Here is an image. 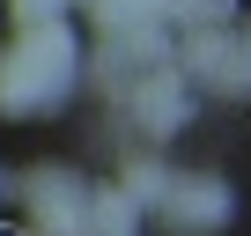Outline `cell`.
Here are the masks:
<instances>
[{
	"mask_svg": "<svg viewBox=\"0 0 251 236\" xmlns=\"http://www.w3.org/2000/svg\"><path fill=\"white\" fill-rule=\"evenodd\" d=\"M81 74V52H74V30L52 15V23H23L0 52V111L8 118H37L52 103H67Z\"/></svg>",
	"mask_w": 251,
	"mask_h": 236,
	"instance_id": "cell-1",
	"label": "cell"
},
{
	"mask_svg": "<svg viewBox=\"0 0 251 236\" xmlns=\"http://www.w3.org/2000/svg\"><path fill=\"white\" fill-rule=\"evenodd\" d=\"M81 214H89V185H81L74 170L45 163V170L23 177V221H30L37 236H81Z\"/></svg>",
	"mask_w": 251,
	"mask_h": 236,
	"instance_id": "cell-2",
	"label": "cell"
},
{
	"mask_svg": "<svg viewBox=\"0 0 251 236\" xmlns=\"http://www.w3.org/2000/svg\"><path fill=\"white\" fill-rule=\"evenodd\" d=\"M185 74H200V81L222 89V96H251V30L200 23L192 45H185Z\"/></svg>",
	"mask_w": 251,
	"mask_h": 236,
	"instance_id": "cell-3",
	"label": "cell"
},
{
	"mask_svg": "<svg viewBox=\"0 0 251 236\" xmlns=\"http://www.w3.org/2000/svg\"><path fill=\"white\" fill-rule=\"evenodd\" d=\"M126 96V111H133V126L148 133V141H170L177 126H185V111H192V89H185V67H148V74H133L118 89Z\"/></svg>",
	"mask_w": 251,
	"mask_h": 236,
	"instance_id": "cell-4",
	"label": "cell"
},
{
	"mask_svg": "<svg viewBox=\"0 0 251 236\" xmlns=\"http://www.w3.org/2000/svg\"><path fill=\"white\" fill-rule=\"evenodd\" d=\"M229 214H236V199H229L222 177H170L163 199H155V221L170 236H214Z\"/></svg>",
	"mask_w": 251,
	"mask_h": 236,
	"instance_id": "cell-5",
	"label": "cell"
},
{
	"mask_svg": "<svg viewBox=\"0 0 251 236\" xmlns=\"http://www.w3.org/2000/svg\"><path fill=\"white\" fill-rule=\"evenodd\" d=\"M163 59H170V45H163V23L103 30V74H111V89H126L133 74H148V67H163Z\"/></svg>",
	"mask_w": 251,
	"mask_h": 236,
	"instance_id": "cell-6",
	"label": "cell"
},
{
	"mask_svg": "<svg viewBox=\"0 0 251 236\" xmlns=\"http://www.w3.org/2000/svg\"><path fill=\"white\" fill-rule=\"evenodd\" d=\"M141 229V207L126 199L118 185H89V214H81V236H133Z\"/></svg>",
	"mask_w": 251,
	"mask_h": 236,
	"instance_id": "cell-7",
	"label": "cell"
},
{
	"mask_svg": "<svg viewBox=\"0 0 251 236\" xmlns=\"http://www.w3.org/2000/svg\"><path fill=\"white\" fill-rule=\"evenodd\" d=\"M163 185H170V170H163L155 155H133V163H126V177H118V192H126V199H133L141 214H148V207L163 199Z\"/></svg>",
	"mask_w": 251,
	"mask_h": 236,
	"instance_id": "cell-8",
	"label": "cell"
},
{
	"mask_svg": "<svg viewBox=\"0 0 251 236\" xmlns=\"http://www.w3.org/2000/svg\"><path fill=\"white\" fill-rule=\"evenodd\" d=\"M103 30H133V23H170V0H89Z\"/></svg>",
	"mask_w": 251,
	"mask_h": 236,
	"instance_id": "cell-9",
	"label": "cell"
},
{
	"mask_svg": "<svg viewBox=\"0 0 251 236\" xmlns=\"http://www.w3.org/2000/svg\"><path fill=\"white\" fill-rule=\"evenodd\" d=\"M8 15H15V30L23 23H52V15H67V0H8Z\"/></svg>",
	"mask_w": 251,
	"mask_h": 236,
	"instance_id": "cell-10",
	"label": "cell"
},
{
	"mask_svg": "<svg viewBox=\"0 0 251 236\" xmlns=\"http://www.w3.org/2000/svg\"><path fill=\"white\" fill-rule=\"evenodd\" d=\"M0 192H8V185H0Z\"/></svg>",
	"mask_w": 251,
	"mask_h": 236,
	"instance_id": "cell-11",
	"label": "cell"
}]
</instances>
